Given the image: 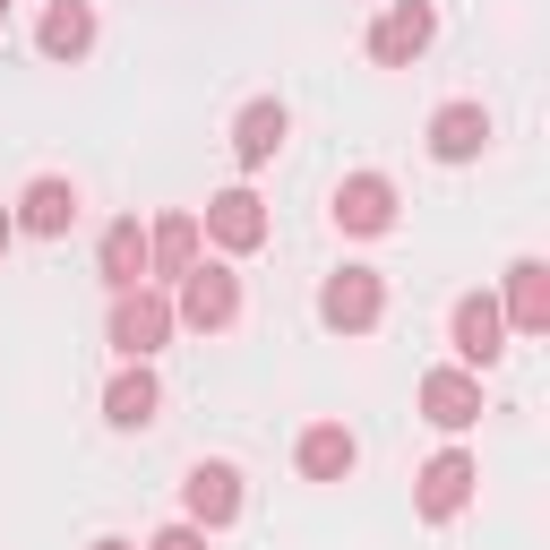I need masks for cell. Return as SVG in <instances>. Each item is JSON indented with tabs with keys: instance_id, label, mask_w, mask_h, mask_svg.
Here are the masks:
<instances>
[{
	"instance_id": "7a4b0ae2",
	"label": "cell",
	"mask_w": 550,
	"mask_h": 550,
	"mask_svg": "<svg viewBox=\"0 0 550 550\" xmlns=\"http://www.w3.org/2000/svg\"><path fill=\"white\" fill-rule=\"evenodd\" d=\"M35 224H69V190H35Z\"/></svg>"
},
{
	"instance_id": "6da1fadb",
	"label": "cell",
	"mask_w": 550,
	"mask_h": 550,
	"mask_svg": "<svg viewBox=\"0 0 550 550\" xmlns=\"http://www.w3.org/2000/svg\"><path fill=\"white\" fill-rule=\"evenodd\" d=\"M439 147H447V155L473 147V112H447V121H439Z\"/></svg>"
}]
</instances>
